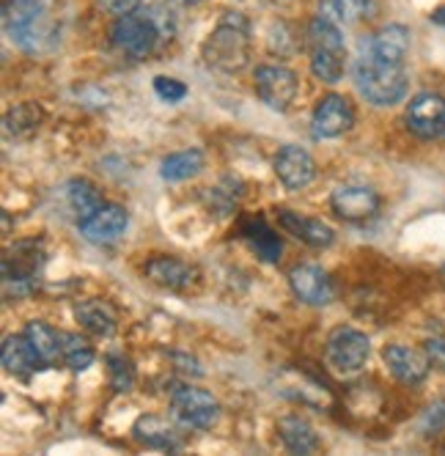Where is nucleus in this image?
<instances>
[{
  "label": "nucleus",
  "mask_w": 445,
  "mask_h": 456,
  "mask_svg": "<svg viewBox=\"0 0 445 456\" xmlns=\"http://www.w3.org/2000/svg\"><path fill=\"white\" fill-rule=\"evenodd\" d=\"M174 17L163 6H149V9H135L130 14H118L110 39L113 45L130 58H149L163 42L174 37Z\"/></svg>",
  "instance_id": "obj_1"
},
{
  "label": "nucleus",
  "mask_w": 445,
  "mask_h": 456,
  "mask_svg": "<svg viewBox=\"0 0 445 456\" xmlns=\"http://www.w3.org/2000/svg\"><path fill=\"white\" fill-rule=\"evenodd\" d=\"M352 75H355L358 91L366 96V102H371L376 108H391V105L401 102L409 88V80H407V72L401 63H391L385 58H379L363 45L358 47Z\"/></svg>",
  "instance_id": "obj_2"
},
{
  "label": "nucleus",
  "mask_w": 445,
  "mask_h": 456,
  "mask_svg": "<svg viewBox=\"0 0 445 456\" xmlns=\"http://www.w3.org/2000/svg\"><path fill=\"white\" fill-rule=\"evenodd\" d=\"M201 58L217 72H242L250 63V22L245 14L229 12L201 45Z\"/></svg>",
  "instance_id": "obj_3"
},
{
  "label": "nucleus",
  "mask_w": 445,
  "mask_h": 456,
  "mask_svg": "<svg viewBox=\"0 0 445 456\" xmlns=\"http://www.w3.org/2000/svg\"><path fill=\"white\" fill-rule=\"evenodd\" d=\"M47 265V250L42 240H20L4 256V295L12 300L30 297L39 286Z\"/></svg>",
  "instance_id": "obj_4"
},
{
  "label": "nucleus",
  "mask_w": 445,
  "mask_h": 456,
  "mask_svg": "<svg viewBox=\"0 0 445 456\" xmlns=\"http://www.w3.org/2000/svg\"><path fill=\"white\" fill-rule=\"evenodd\" d=\"M50 0H4V30L22 50L34 53L47 37L44 12Z\"/></svg>",
  "instance_id": "obj_5"
},
{
  "label": "nucleus",
  "mask_w": 445,
  "mask_h": 456,
  "mask_svg": "<svg viewBox=\"0 0 445 456\" xmlns=\"http://www.w3.org/2000/svg\"><path fill=\"white\" fill-rule=\"evenodd\" d=\"M368 357H371V341L366 333H360L358 328H349V324L330 330L325 341V361L336 374L349 377L363 371Z\"/></svg>",
  "instance_id": "obj_6"
},
{
  "label": "nucleus",
  "mask_w": 445,
  "mask_h": 456,
  "mask_svg": "<svg viewBox=\"0 0 445 456\" xmlns=\"http://www.w3.org/2000/svg\"><path fill=\"white\" fill-rule=\"evenodd\" d=\"M171 412L184 429H209L220 418V404L209 390L182 385L171 396Z\"/></svg>",
  "instance_id": "obj_7"
},
{
  "label": "nucleus",
  "mask_w": 445,
  "mask_h": 456,
  "mask_svg": "<svg viewBox=\"0 0 445 456\" xmlns=\"http://www.w3.org/2000/svg\"><path fill=\"white\" fill-rule=\"evenodd\" d=\"M256 94L270 110L286 113L297 100L300 80L289 67H280V63H264V67L256 69Z\"/></svg>",
  "instance_id": "obj_8"
},
{
  "label": "nucleus",
  "mask_w": 445,
  "mask_h": 456,
  "mask_svg": "<svg viewBox=\"0 0 445 456\" xmlns=\"http://www.w3.org/2000/svg\"><path fill=\"white\" fill-rule=\"evenodd\" d=\"M404 124L409 133L421 141L442 138L445 135V100L432 91L416 94L404 110Z\"/></svg>",
  "instance_id": "obj_9"
},
{
  "label": "nucleus",
  "mask_w": 445,
  "mask_h": 456,
  "mask_svg": "<svg viewBox=\"0 0 445 456\" xmlns=\"http://www.w3.org/2000/svg\"><path fill=\"white\" fill-rule=\"evenodd\" d=\"M355 126V108L341 94L322 96L311 116V133L316 141H333L346 135Z\"/></svg>",
  "instance_id": "obj_10"
},
{
  "label": "nucleus",
  "mask_w": 445,
  "mask_h": 456,
  "mask_svg": "<svg viewBox=\"0 0 445 456\" xmlns=\"http://www.w3.org/2000/svg\"><path fill=\"white\" fill-rule=\"evenodd\" d=\"M330 209L346 223H366L379 212V195L368 184H338L330 192Z\"/></svg>",
  "instance_id": "obj_11"
},
{
  "label": "nucleus",
  "mask_w": 445,
  "mask_h": 456,
  "mask_svg": "<svg viewBox=\"0 0 445 456\" xmlns=\"http://www.w3.org/2000/svg\"><path fill=\"white\" fill-rule=\"evenodd\" d=\"M272 171L286 190H303L316 179V162L303 146H283L272 159Z\"/></svg>",
  "instance_id": "obj_12"
},
{
  "label": "nucleus",
  "mask_w": 445,
  "mask_h": 456,
  "mask_svg": "<svg viewBox=\"0 0 445 456\" xmlns=\"http://www.w3.org/2000/svg\"><path fill=\"white\" fill-rule=\"evenodd\" d=\"M289 286L300 303L313 305V308H322V305L333 303V297H336L330 275L316 265H297L289 273Z\"/></svg>",
  "instance_id": "obj_13"
},
{
  "label": "nucleus",
  "mask_w": 445,
  "mask_h": 456,
  "mask_svg": "<svg viewBox=\"0 0 445 456\" xmlns=\"http://www.w3.org/2000/svg\"><path fill=\"white\" fill-rule=\"evenodd\" d=\"M146 278L168 291H190L201 281V273L176 256H154L146 262Z\"/></svg>",
  "instance_id": "obj_14"
},
{
  "label": "nucleus",
  "mask_w": 445,
  "mask_h": 456,
  "mask_svg": "<svg viewBox=\"0 0 445 456\" xmlns=\"http://www.w3.org/2000/svg\"><path fill=\"white\" fill-rule=\"evenodd\" d=\"M126 225H130V215L118 204H105L91 220L80 223V234L93 242V245H113L126 234Z\"/></svg>",
  "instance_id": "obj_15"
},
{
  "label": "nucleus",
  "mask_w": 445,
  "mask_h": 456,
  "mask_svg": "<svg viewBox=\"0 0 445 456\" xmlns=\"http://www.w3.org/2000/svg\"><path fill=\"white\" fill-rule=\"evenodd\" d=\"M278 225L286 234H292L308 248H330L336 240V232L320 217H305L292 209H278Z\"/></svg>",
  "instance_id": "obj_16"
},
{
  "label": "nucleus",
  "mask_w": 445,
  "mask_h": 456,
  "mask_svg": "<svg viewBox=\"0 0 445 456\" xmlns=\"http://www.w3.org/2000/svg\"><path fill=\"white\" fill-rule=\"evenodd\" d=\"M383 361H385V366H388V371L399 379V382H404V385H421L424 379H426V374H429V357H426V352H418V349H409V346H404V344H391V346H385V352H383Z\"/></svg>",
  "instance_id": "obj_17"
},
{
  "label": "nucleus",
  "mask_w": 445,
  "mask_h": 456,
  "mask_svg": "<svg viewBox=\"0 0 445 456\" xmlns=\"http://www.w3.org/2000/svg\"><path fill=\"white\" fill-rule=\"evenodd\" d=\"M0 361H4V369L17 377V379H30L34 371L39 369L42 357L39 352L34 349V344L28 341V336H9L0 346Z\"/></svg>",
  "instance_id": "obj_18"
},
{
  "label": "nucleus",
  "mask_w": 445,
  "mask_h": 456,
  "mask_svg": "<svg viewBox=\"0 0 445 456\" xmlns=\"http://www.w3.org/2000/svg\"><path fill=\"white\" fill-rule=\"evenodd\" d=\"M133 437L146 445V448H157V451H179L182 448V437L179 432L171 427V423L160 415H141L133 423Z\"/></svg>",
  "instance_id": "obj_19"
},
{
  "label": "nucleus",
  "mask_w": 445,
  "mask_h": 456,
  "mask_svg": "<svg viewBox=\"0 0 445 456\" xmlns=\"http://www.w3.org/2000/svg\"><path fill=\"white\" fill-rule=\"evenodd\" d=\"M242 237L247 240V245L256 250V256L267 265H278L280 262V253H283V242L278 237L275 228L267 223L264 215H256L242 223Z\"/></svg>",
  "instance_id": "obj_20"
},
{
  "label": "nucleus",
  "mask_w": 445,
  "mask_h": 456,
  "mask_svg": "<svg viewBox=\"0 0 445 456\" xmlns=\"http://www.w3.org/2000/svg\"><path fill=\"white\" fill-rule=\"evenodd\" d=\"M363 47H368L374 55L385 58L391 63H404L407 53H409V30L404 25H385L379 28L376 34H371L368 39L360 42Z\"/></svg>",
  "instance_id": "obj_21"
},
{
  "label": "nucleus",
  "mask_w": 445,
  "mask_h": 456,
  "mask_svg": "<svg viewBox=\"0 0 445 456\" xmlns=\"http://www.w3.org/2000/svg\"><path fill=\"white\" fill-rule=\"evenodd\" d=\"M278 437L283 443L286 451H292V453H313L316 448H320V435L313 432V427L300 418V415H283L278 420Z\"/></svg>",
  "instance_id": "obj_22"
},
{
  "label": "nucleus",
  "mask_w": 445,
  "mask_h": 456,
  "mask_svg": "<svg viewBox=\"0 0 445 456\" xmlns=\"http://www.w3.org/2000/svg\"><path fill=\"white\" fill-rule=\"evenodd\" d=\"M75 319L83 324V328L91 336H100V338H110L118 328V319L116 311L105 303V300H83L75 305Z\"/></svg>",
  "instance_id": "obj_23"
},
{
  "label": "nucleus",
  "mask_w": 445,
  "mask_h": 456,
  "mask_svg": "<svg viewBox=\"0 0 445 456\" xmlns=\"http://www.w3.org/2000/svg\"><path fill=\"white\" fill-rule=\"evenodd\" d=\"M67 199H69V207L75 212V220L77 225L91 220L93 215H97L102 207H105V199H102V192L93 187L88 179H72L67 184Z\"/></svg>",
  "instance_id": "obj_24"
},
{
  "label": "nucleus",
  "mask_w": 445,
  "mask_h": 456,
  "mask_svg": "<svg viewBox=\"0 0 445 456\" xmlns=\"http://www.w3.org/2000/svg\"><path fill=\"white\" fill-rule=\"evenodd\" d=\"M346 69V47H316L311 50V72L316 80L336 86Z\"/></svg>",
  "instance_id": "obj_25"
},
{
  "label": "nucleus",
  "mask_w": 445,
  "mask_h": 456,
  "mask_svg": "<svg viewBox=\"0 0 445 456\" xmlns=\"http://www.w3.org/2000/svg\"><path fill=\"white\" fill-rule=\"evenodd\" d=\"M204 171V151L201 149H187L168 154L160 166V176L166 182H187Z\"/></svg>",
  "instance_id": "obj_26"
},
{
  "label": "nucleus",
  "mask_w": 445,
  "mask_h": 456,
  "mask_svg": "<svg viewBox=\"0 0 445 456\" xmlns=\"http://www.w3.org/2000/svg\"><path fill=\"white\" fill-rule=\"evenodd\" d=\"M22 333L28 336V341L34 344V349L39 352L42 363H55L58 357H61V352H63V333L50 328L47 322H39V319L28 322Z\"/></svg>",
  "instance_id": "obj_27"
},
{
  "label": "nucleus",
  "mask_w": 445,
  "mask_h": 456,
  "mask_svg": "<svg viewBox=\"0 0 445 456\" xmlns=\"http://www.w3.org/2000/svg\"><path fill=\"white\" fill-rule=\"evenodd\" d=\"M44 121V110L36 102H22L12 108L4 118V133L6 138H28L34 135Z\"/></svg>",
  "instance_id": "obj_28"
},
{
  "label": "nucleus",
  "mask_w": 445,
  "mask_h": 456,
  "mask_svg": "<svg viewBox=\"0 0 445 456\" xmlns=\"http://www.w3.org/2000/svg\"><path fill=\"white\" fill-rule=\"evenodd\" d=\"M374 12V0H320V14L336 25H352Z\"/></svg>",
  "instance_id": "obj_29"
},
{
  "label": "nucleus",
  "mask_w": 445,
  "mask_h": 456,
  "mask_svg": "<svg viewBox=\"0 0 445 456\" xmlns=\"http://www.w3.org/2000/svg\"><path fill=\"white\" fill-rule=\"evenodd\" d=\"M61 361L67 363L72 371H85L88 366H93V361H97V352H93V346L77 336V333H63V352H61Z\"/></svg>",
  "instance_id": "obj_30"
},
{
  "label": "nucleus",
  "mask_w": 445,
  "mask_h": 456,
  "mask_svg": "<svg viewBox=\"0 0 445 456\" xmlns=\"http://www.w3.org/2000/svg\"><path fill=\"white\" fill-rule=\"evenodd\" d=\"M105 363H108V377H110V387L116 394H130L135 387V366L130 363V357L124 354H105Z\"/></svg>",
  "instance_id": "obj_31"
},
{
  "label": "nucleus",
  "mask_w": 445,
  "mask_h": 456,
  "mask_svg": "<svg viewBox=\"0 0 445 456\" xmlns=\"http://www.w3.org/2000/svg\"><path fill=\"white\" fill-rule=\"evenodd\" d=\"M234 184V179H222L217 187H212L209 192H206V201H209V207L214 209V212H220V215H229V212H234V207H237V199L242 195V184L237 187V190H229Z\"/></svg>",
  "instance_id": "obj_32"
},
{
  "label": "nucleus",
  "mask_w": 445,
  "mask_h": 456,
  "mask_svg": "<svg viewBox=\"0 0 445 456\" xmlns=\"http://www.w3.org/2000/svg\"><path fill=\"white\" fill-rule=\"evenodd\" d=\"M154 94L160 96L163 102L176 105V102H182L184 96H187V86H184L182 80H176V77L157 75V77H154Z\"/></svg>",
  "instance_id": "obj_33"
},
{
  "label": "nucleus",
  "mask_w": 445,
  "mask_h": 456,
  "mask_svg": "<svg viewBox=\"0 0 445 456\" xmlns=\"http://www.w3.org/2000/svg\"><path fill=\"white\" fill-rule=\"evenodd\" d=\"M421 432L424 435H440L445 432V399L429 404L424 410V418H421Z\"/></svg>",
  "instance_id": "obj_34"
},
{
  "label": "nucleus",
  "mask_w": 445,
  "mask_h": 456,
  "mask_svg": "<svg viewBox=\"0 0 445 456\" xmlns=\"http://www.w3.org/2000/svg\"><path fill=\"white\" fill-rule=\"evenodd\" d=\"M424 352H426V357H429V363L445 374V341H442V338H429V341L424 344Z\"/></svg>",
  "instance_id": "obj_35"
},
{
  "label": "nucleus",
  "mask_w": 445,
  "mask_h": 456,
  "mask_svg": "<svg viewBox=\"0 0 445 456\" xmlns=\"http://www.w3.org/2000/svg\"><path fill=\"white\" fill-rule=\"evenodd\" d=\"M100 4L113 14H130L143 6V0H100Z\"/></svg>",
  "instance_id": "obj_36"
},
{
  "label": "nucleus",
  "mask_w": 445,
  "mask_h": 456,
  "mask_svg": "<svg viewBox=\"0 0 445 456\" xmlns=\"http://www.w3.org/2000/svg\"><path fill=\"white\" fill-rule=\"evenodd\" d=\"M432 22L440 25V28H445V6H440V9L432 12Z\"/></svg>",
  "instance_id": "obj_37"
},
{
  "label": "nucleus",
  "mask_w": 445,
  "mask_h": 456,
  "mask_svg": "<svg viewBox=\"0 0 445 456\" xmlns=\"http://www.w3.org/2000/svg\"><path fill=\"white\" fill-rule=\"evenodd\" d=\"M179 4H184V6H198V4H204V0H179Z\"/></svg>",
  "instance_id": "obj_38"
},
{
  "label": "nucleus",
  "mask_w": 445,
  "mask_h": 456,
  "mask_svg": "<svg viewBox=\"0 0 445 456\" xmlns=\"http://www.w3.org/2000/svg\"><path fill=\"white\" fill-rule=\"evenodd\" d=\"M250 4H275V0H250Z\"/></svg>",
  "instance_id": "obj_39"
}]
</instances>
